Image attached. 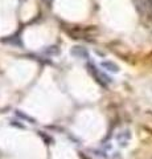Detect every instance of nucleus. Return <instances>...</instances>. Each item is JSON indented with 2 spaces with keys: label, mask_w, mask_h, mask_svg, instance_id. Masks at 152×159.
Wrapping results in <instances>:
<instances>
[{
  "label": "nucleus",
  "mask_w": 152,
  "mask_h": 159,
  "mask_svg": "<svg viewBox=\"0 0 152 159\" xmlns=\"http://www.w3.org/2000/svg\"><path fill=\"white\" fill-rule=\"evenodd\" d=\"M102 65H103V66H109V68H110L109 70H111V72H116V70H118V68H116L115 65H111V64H109V62H103Z\"/></svg>",
  "instance_id": "obj_1"
}]
</instances>
